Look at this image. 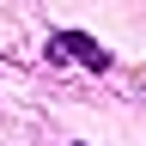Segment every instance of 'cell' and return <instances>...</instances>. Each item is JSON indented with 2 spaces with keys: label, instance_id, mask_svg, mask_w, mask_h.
Listing matches in <instances>:
<instances>
[{
  "label": "cell",
  "instance_id": "cell-1",
  "mask_svg": "<svg viewBox=\"0 0 146 146\" xmlns=\"http://www.w3.org/2000/svg\"><path fill=\"white\" fill-rule=\"evenodd\" d=\"M49 55H55V61H61V55H73L79 67H98V73L110 67V49H98V43H91V36H79V31H67V36H55V49H49Z\"/></svg>",
  "mask_w": 146,
  "mask_h": 146
}]
</instances>
